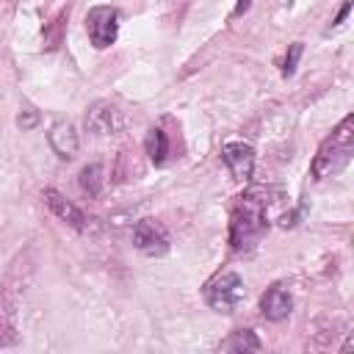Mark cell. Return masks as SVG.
<instances>
[{
	"mask_svg": "<svg viewBox=\"0 0 354 354\" xmlns=\"http://www.w3.org/2000/svg\"><path fill=\"white\" fill-rule=\"evenodd\" d=\"M249 6H252V0H238V3H235V11H232V17H241V14H246V11H249Z\"/></svg>",
	"mask_w": 354,
	"mask_h": 354,
	"instance_id": "17",
	"label": "cell"
},
{
	"mask_svg": "<svg viewBox=\"0 0 354 354\" xmlns=\"http://www.w3.org/2000/svg\"><path fill=\"white\" fill-rule=\"evenodd\" d=\"M102 174H105L102 163H88V166H83V171H80V177H77L80 191L88 194V196H97V194L102 191V183H105Z\"/></svg>",
	"mask_w": 354,
	"mask_h": 354,
	"instance_id": "13",
	"label": "cell"
},
{
	"mask_svg": "<svg viewBox=\"0 0 354 354\" xmlns=\"http://www.w3.org/2000/svg\"><path fill=\"white\" fill-rule=\"evenodd\" d=\"M0 329H3V318H0ZM0 337H3V332H0Z\"/></svg>",
	"mask_w": 354,
	"mask_h": 354,
	"instance_id": "18",
	"label": "cell"
},
{
	"mask_svg": "<svg viewBox=\"0 0 354 354\" xmlns=\"http://www.w3.org/2000/svg\"><path fill=\"white\" fill-rule=\"evenodd\" d=\"M290 310H293V299H290L285 285H271L260 296V313L268 321H285L290 315Z\"/></svg>",
	"mask_w": 354,
	"mask_h": 354,
	"instance_id": "9",
	"label": "cell"
},
{
	"mask_svg": "<svg viewBox=\"0 0 354 354\" xmlns=\"http://www.w3.org/2000/svg\"><path fill=\"white\" fill-rule=\"evenodd\" d=\"M221 160L232 171L235 180H249L254 171V149L246 141H230L221 147Z\"/></svg>",
	"mask_w": 354,
	"mask_h": 354,
	"instance_id": "6",
	"label": "cell"
},
{
	"mask_svg": "<svg viewBox=\"0 0 354 354\" xmlns=\"http://www.w3.org/2000/svg\"><path fill=\"white\" fill-rule=\"evenodd\" d=\"M218 348H221V351H238V354H246V351H260L263 343H260V337H257L252 329H238V332H232L227 340H221Z\"/></svg>",
	"mask_w": 354,
	"mask_h": 354,
	"instance_id": "11",
	"label": "cell"
},
{
	"mask_svg": "<svg viewBox=\"0 0 354 354\" xmlns=\"http://www.w3.org/2000/svg\"><path fill=\"white\" fill-rule=\"evenodd\" d=\"M301 53H304V44H301V41H293L290 50H288V55H285V64H282V75H285V77H290V75L296 72Z\"/></svg>",
	"mask_w": 354,
	"mask_h": 354,
	"instance_id": "14",
	"label": "cell"
},
{
	"mask_svg": "<svg viewBox=\"0 0 354 354\" xmlns=\"http://www.w3.org/2000/svg\"><path fill=\"white\" fill-rule=\"evenodd\" d=\"M144 147H147V155H149V160H152L155 166H163V163H166V155H169V138H166L163 130L152 127V130L147 133V138H144Z\"/></svg>",
	"mask_w": 354,
	"mask_h": 354,
	"instance_id": "12",
	"label": "cell"
},
{
	"mask_svg": "<svg viewBox=\"0 0 354 354\" xmlns=\"http://www.w3.org/2000/svg\"><path fill=\"white\" fill-rule=\"evenodd\" d=\"M351 155H354V116L348 113L332 130V136H326L324 144L318 147V155L313 160V177L324 180L340 174L351 163Z\"/></svg>",
	"mask_w": 354,
	"mask_h": 354,
	"instance_id": "2",
	"label": "cell"
},
{
	"mask_svg": "<svg viewBox=\"0 0 354 354\" xmlns=\"http://www.w3.org/2000/svg\"><path fill=\"white\" fill-rule=\"evenodd\" d=\"M243 296H246V288H243V279L235 271H221V274H216L205 285V301L216 313H232V310H238V304L243 301Z\"/></svg>",
	"mask_w": 354,
	"mask_h": 354,
	"instance_id": "3",
	"label": "cell"
},
{
	"mask_svg": "<svg viewBox=\"0 0 354 354\" xmlns=\"http://www.w3.org/2000/svg\"><path fill=\"white\" fill-rule=\"evenodd\" d=\"M41 199H44V205L64 221V224H69V227H75V230H86L88 224V218H86V213L75 205V202H69L61 191H55V188H44L41 191Z\"/></svg>",
	"mask_w": 354,
	"mask_h": 354,
	"instance_id": "8",
	"label": "cell"
},
{
	"mask_svg": "<svg viewBox=\"0 0 354 354\" xmlns=\"http://www.w3.org/2000/svg\"><path fill=\"white\" fill-rule=\"evenodd\" d=\"M133 246L147 257H160L169 252V232L155 218H141L133 227Z\"/></svg>",
	"mask_w": 354,
	"mask_h": 354,
	"instance_id": "5",
	"label": "cell"
},
{
	"mask_svg": "<svg viewBox=\"0 0 354 354\" xmlns=\"http://www.w3.org/2000/svg\"><path fill=\"white\" fill-rule=\"evenodd\" d=\"M86 124H88L91 133H97V136H108V133H116V130H119L122 119H119V111H116V108H111L108 102H97V105L88 108V113H86Z\"/></svg>",
	"mask_w": 354,
	"mask_h": 354,
	"instance_id": "10",
	"label": "cell"
},
{
	"mask_svg": "<svg viewBox=\"0 0 354 354\" xmlns=\"http://www.w3.org/2000/svg\"><path fill=\"white\" fill-rule=\"evenodd\" d=\"M47 141H50V149H53L58 158H64V160H72V158L77 155V149H80L77 130H75V124L66 122V119H58V122L50 124Z\"/></svg>",
	"mask_w": 354,
	"mask_h": 354,
	"instance_id": "7",
	"label": "cell"
},
{
	"mask_svg": "<svg viewBox=\"0 0 354 354\" xmlns=\"http://www.w3.org/2000/svg\"><path fill=\"white\" fill-rule=\"evenodd\" d=\"M86 30L97 50H105L119 36V11L111 6H94L86 14Z\"/></svg>",
	"mask_w": 354,
	"mask_h": 354,
	"instance_id": "4",
	"label": "cell"
},
{
	"mask_svg": "<svg viewBox=\"0 0 354 354\" xmlns=\"http://www.w3.org/2000/svg\"><path fill=\"white\" fill-rule=\"evenodd\" d=\"M39 124V111L36 108H25L19 116H17V127L19 130H33Z\"/></svg>",
	"mask_w": 354,
	"mask_h": 354,
	"instance_id": "15",
	"label": "cell"
},
{
	"mask_svg": "<svg viewBox=\"0 0 354 354\" xmlns=\"http://www.w3.org/2000/svg\"><path fill=\"white\" fill-rule=\"evenodd\" d=\"M348 14H351V0H346V3L340 6V11H337V17L332 19V28H340V25L346 22V17H348Z\"/></svg>",
	"mask_w": 354,
	"mask_h": 354,
	"instance_id": "16",
	"label": "cell"
},
{
	"mask_svg": "<svg viewBox=\"0 0 354 354\" xmlns=\"http://www.w3.org/2000/svg\"><path fill=\"white\" fill-rule=\"evenodd\" d=\"M285 199L282 188H249L232 210L230 218V246L235 252H249L268 232L271 210Z\"/></svg>",
	"mask_w": 354,
	"mask_h": 354,
	"instance_id": "1",
	"label": "cell"
}]
</instances>
